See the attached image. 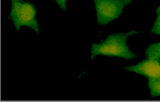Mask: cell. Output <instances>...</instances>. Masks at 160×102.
<instances>
[{"label":"cell","mask_w":160,"mask_h":102,"mask_svg":"<svg viewBox=\"0 0 160 102\" xmlns=\"http://www.w3.org/2000/svg\"><path fill=\"white\" fill-rule=\"evenodd\" d=\"M148 87L150 90L152 97H158L160 96V79L152 80L148 79Z\"/></svg>","instance_id":"obj_6"},{"label":"cell","mask_w":160,"mask_h":102,"mask_svg":"<svg viewBox=\"0 0 160 102\" xmlns=\"http://www.w3.org/2000/svg\"><path fill=\"white\" fill-rule=\"evenodd\" d=\"M95 3L97 22L103 26L118 18L126 6L133 0H93Z\"/></svg>","instance_id":"obj_3"},{"label":"cell","mask_w":160,"mask_h":102,"mask_svg":"<svg viewBox=\"0 0 160 102\" xmlns=\"http://www.w3.org/2000/svg\"><path fill=\"white\" fill-rule=\"evenodd\" d=\"M124 69L144 76L148 79H160V59L148 58L138 64L124 67Z\"/></svg>","instance_id":"obj_4"},{"label":"cell","mask_w":160,"mask_h":102,"mask_svg":"<svg viewBox=\"0 0 160 102\" xmlns=\"http://www.w3.org/2000/svg\"><path fill=\"white\" fill-rule=\"evenodd\" d=\"M57 4L59 6V7L63 11H67V7H66V1L67 0H55Z\"/></svg>","instance_id":"obj_8"},{"label":"cell","mask_w":160,"mask_h":102,"mask_svg":"<svg viewBox=\"0 0 160 102\" xmlns=\"http://www.w3.org/2000/svg\"><path fill=\"white\" fill-rule=\"evenodd\" d=\"M11 3L12 2H20V1H21V0H11Z\"/></svg>","instance_id":"obj_9"},{"label":"cell","mask_w":160,"mask_h":102,"mask_svg":"<svg viewBox=\"0 0 160 102\" xmlns=\"http://www.w3.org/2000/svg\"><path fill=\"white\" fill-rule=\"evenodd\" d=\"M145 55L148 59H160V42L151 44L145 51Z\"/></svg>","instance_id":"obj_5"},{"label":"cell","mask_w":160,"mask_h":102,"mask_svg":"<svg viewBox=\"0 0 160 102\" xmlns=\"http://www.w3.org/2000/svg\"><path fill=\"white\" fill-rule=\"evenodd\" d=\"M136 34H138L136 31L113 34L108 36L102 43L93 44L91 51V59H93L97 55L119 57L126 59L136 58L137 55L129 50L127 41L128 37Z\"/></svg>","instance_id":"obj_1"},{"label":"cell","mask_w":160,"mask_h":102,"mask_svg":"<svg viewBox=\"0 0 160 102\" xmlns=\"http://www.w3.org/2000/svg\"><path fill=\"white\" fill-rule=\"evenodd\" d=\"M11 8L8 18L13 21L17 31L22 26L32 28L39 34L38 22L36 19L37 10L32 4L28 2L11 3Z\"/></svg>","instance_id":"obj_2"},{"label":"cell","mask_w":160,"mask_h":102,"mask_svg":"<svg viewBox=\"0 0 160 102\" xmlns=\"http://www.w3.org/2000/svg\"><path fill=\"white\" fill-rule=\"evenodd\" d=\"M156 12L158 16H157L155 22L154 23L152 30H151V32L155 34V35H160V6L158 8H157Z\"/></svg>","instance_id":"obj_7"}]
</instances>
